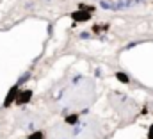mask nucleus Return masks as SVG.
<instances>
[{
	"mask_svg": "<svg viewBox=\"0 0 153 139\" xmlns=\"http://www.w3.org/2000/svg\"><path fill=\"white\" fill-rule=\"evenodd\" d=\"M78 9H85V11L94 13V7H93V5H87V4H78Z\"/></svg>",
	"mask_w": 153,
	"mask_h": 139,
	"instance_id": "6",
	"label": "nucleus"
},
{
	"mask_svg": "<svg viewBox=\"0 0 153 139\" xmlns=\"http://www.w3.org/2000/svg\"><path fill=\"white\" fill-rule=\"evenodd\" d=\"M30 98H32V91L30 89H25V91H18V95H16V104L18 105H23V104H27V102H30Z\"/></svg>",
	"mask_w": 153,
	"mask_h": 139,
	"instance_id": "2",
	"label": "nucleus"
},
{
	"mask_svg": "<svg viewBox=\"0 0 153 139\" xmlns=\"http://www.w3.org/2000/svg\"><path fill=\"white\" fill-rule=\"evenodd\" d=\"M116 78H117L119 82H123V84H128V82H130L128 75H125V73H116Z\"/></svg>",
	"mask_w": 153,
	"mask_h": 139,
	"instance_id": "4",
	"label": "nucleus"
},
{
	"mask_svg": "<svg viewBox=\"0 0 153 139\" xmlns=\"http://www.w3.org/2000/svg\"><path fill=\"white\" fill-rule=\"evenodd\" d=\"M148 139H153V125L150 127V130H148Z\"/></svg>",
	"mask_w": 153,
	"mask_h": 139,
	"instance_id": "8",
	"label": "nucleus"
},
{
	"mask_svg": "<svg viewBox=\"0 0 153 139\" xmlns=\"http://www.w3.org/2000/svg\"><path fill=\"white\" fill-rule=\"evenodd\" d=\"M76 121H78V116H76V114H71V116L66 118V123H70V125H75Z\"/></svg>",
	"mask_w": 153,
	"mask_h": 139,
	"instance_id": "5",
	"label": "nucleus"
},
{
	"mask_svg": "<svg viewBox=\"0 0 153 139\" xmlns=\"http://www.w3.org/2000/svg\"><path fill=\"white\" fill-rule=\"evenodd\" d=\"M29 139H45V134L43 132H34V134H30Z\"/></svg>",
	"mask_w": 153,
	"mask_h": 139,
	"instance_id": "7",
	"label": "nucleus"
},
{
	"mask_svg": "<svg viewBox=\"0 0 153 139\" xmlns=\"http://www.w3.org/2000/svg\"><path fill=\"white\" fill-rule=\"evenodd\" d=\"M91 16H93V13H91V11H85V9H76V11L71 13V20L76 22V23L89 22V20H91Z\"/></svg>",
	"mask_w": 153,
	"mask_h": 139,
	"instance_id": "1",
	"label": "nucleus"
},
{
	"mask_svg": "<svg viewBox=\"0 0 153 139\" xmlns=\"http://www.w3.org/2000/svg\"><path fill=\"white\" fill-rule=\"evenodd\" d=\"M16 95H18V86H14V87L9 89V93H7V96H5V100H4V105L9 107V105L16 100Z\"/></svg>",
	"mask_w": 153,
	"mask_h": 139,
	"instance_id": "3",
	"label": "nucleus"
}]
</instances>
